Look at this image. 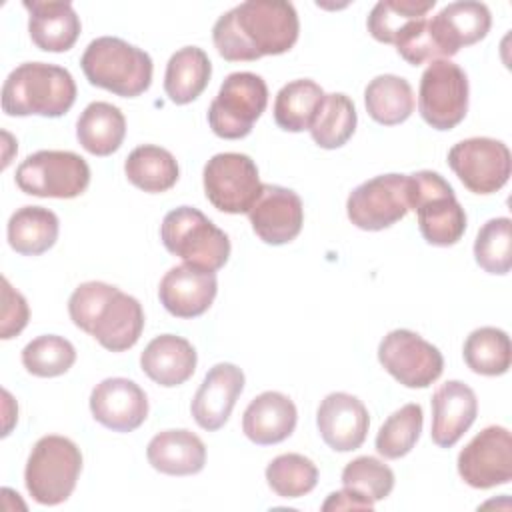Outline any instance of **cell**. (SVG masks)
I'll return each instance as SVG.
<instances>
[{
	"instance_id": "obj_4",
	"label": "cell",
	"mask_w": 512,
	"mask_h": 512,
	"mask_svg": "<svg viewBox=\"0 0 512 512\" xmlns=\"http://www.w3.org/2000/svg\"><path fill=\"white\" fill-rule=\"evenodd\" d=\"M80 66L92 86L122 98H134L146 92L154 68L148 52L116 36L94 38L86 46Z\"/></svg>"
},
{
	"instance_id": "obj_1",
	"label": "cell",
	"mask_w": 512,
	"mask_h": 512,
	"mask_svg": "<svg viewBox=\"0 0 512 512\" xmlns=\"http://www.w3.org/2000/svg\"><path fill=\"white\" fill-rule=\"evenodd\" d=\"M300 32L294 4L282 0H248L224 12L212 42L228 62H252L262 56L288 52Z\"/></svg>"
},
{
	"instance_id": "obj_28",
	"label": "cell",
	"mask_w": 512,
	"mask_h": 512,
	"mask_svg": "<svg viewBox=\"0 0 512 512\" xmlns=\"http://www.w3.org/2000/svg\"><path fill=\"white\" fill-rule=\"evenodd\" d=\"M210 74L212 64L208 54L198 46H184L166 64L164 92L174 104H188L206 90Z\"/></svg>"
},
{
	"instance_id": "obj_16",
	"label": "cell",
	"mask_w": 512,
	"mask_h": 512,
	"mask_svg": "<svg viewBox=\"0 0 512 512\" xmlns=\"http://www.w3.org/2000/svg\"><path fill=\"white\" fill-rule=\"evenodd\" d=\"M254 234L272 246L292 242L304 224V206L300 196L278 184H262V192L248 210Z\"/></svg>"
},
{
	"instance_id": "obj_10",
	"label": "cell",
	"mask_w": 512,
	"mask_h": 512,
	"mask_svg": "<svg viewBox=\"0 0 512 512\" xmlns=\"http://www.w3.org/2000/svg\"><path fill=\"white\" fill-rule=\"evenodd\" d=\"M208 202L226 214H248L262 192L258 168L248 154H214L202 172Z\"/></svg>"
},
{
	"instance_id": "obj_17",
	"label": "cell",
	"mask_w": 512,
	"mask_h": 512,
	"mask_svg": "<svg viewBox=\"0 0 512 512\" xmlns=\"http://www.w3.org/2000/svg\"><path fill=\"white\" fill-rule=\"evenodd\" d=\"M90 412L112 432H132L148 416V398L134 380L106 378L92 388Z\"/></svg>"
},
{
	"instance_id": "obj_41",
	"label": "cell",
	"mask_w": 512,
	"mask_h": 512,
	"mask_svg": "<svg viewBox=\"0 0 512 512\" xmlns=\"http://www.w3.org/2000/svg\"><path fill=\"white\" fill-rule=\"evenodd\" d=\"M30 318L28 304L24 296L10 286L6 278H2V326H0V338L10 340L16 334H20Z\"/></svg>"
},
{
	"instance_id": "obj_15",
	"label": "cell",
	"mask_w": 512,
	"mask_h": 512,
	"mask_svg": "<svg viewBox=\"0 0 512 512\" xmlns=\"http://www.w3.org/2000/svg\"><path fill=\"white\" fill-rule=\"evenodd\" d=\"M460 478L478 490L512 480V436L504 426H486L458 454Z\"/></svg>"
},
{
	"instance_id": "obj_31",
	"label": "cell",
	"mask_w": 512,
	"mask_h": 512,
	"mask_svg": "<svg viewBox=\"0 0 512 512\" xmlns=\"http://www.w3.org/2000/svg\"><path fill=\"white\" fill-rule=\"evenodd\" d=\"M364 104L372 120L384 126H394L410 118L414 110V92L406 78L380 74L368 82Z\"/></svg>"
},
{
	"instance_id": "obj_40",
	"label": "cell",
	"mask_w": 512,
	"mask_h": 512,
	"mask_svg": "<svg viewBox=\"0 0 512 512\" xmlns=\"http://www.w3.org/2000/svg\"><path fill=\"white\" fill-rule=\"evenodd\" d=\"M342 486L370 502L384 500L394 488V472L374 456H358L342 470Z\"/></svg>"
},
{
	"instance_id": "obj_21",
	"label": "cell",
	"mask_w": 512,
	"mask_h": 512,
	"mask_svg": "<svg viewBox=\"0 0 512 512\" xmlns=\"http://www.w3.org/2000/svg\"><path fill=\"white\" fill-rule=\"evenodd\" d=\"M244 390V372L230 362L214 364L196 390L190 412L196 424L208 432L220 430Z\"/></svg>"
},
{
	"instance_id": "obj_26",
	"label": "cell",
	"mask_w": 512,
	"mask_h": 512,
	"mask_svg": "<svg viewBox=\"0 0 512 512\" xmlns=\"http://www.w3.org/2000/svg\"><path fill=\"white\" fill-rule=\"evenodd\" d=\"M150 466L168 476L198 474L206 464V446L190 430L158 432L146 448Z\"/></svg>"
},
{
	"instance_id": "obj_27",
	"label": "cell",
	"mask_w": 512,
	"mask_h": 512,
	"mask_svg": "<svg viewBox=\"0 0 512 512\" xmlns=\"http://www.w3.org/2000/svg\"><path fill=\"white\" fill-rule=\"evenodd\" d=\"M126 136V118L118 106L110 102H90L76 122V138L80 146L94 156H110Z\"/></svg>"
},
{
	"instance_id": "obj_19",
	"label": "cell",
	"mask_w": 512,
	"mask_h": 512,
	"mask_svg": "<svg viewBox=\"0 0 512 512\" xmlns=\"http://www.w3.org/2000/svg\"><path fill=\"white\" fill-rule=\"evenodd\" d=\"M218 292L216 274L192 264L170 268L158 286L160 304L176 318L202 316Z\"/></svg>"
},
{
	"instance_id": "obj_25",
	"label": "cell",
	"mask_w": 512,
	"mask_h": 512,
	"mask_svg": "<svg viewBox=\"0 0 512 512\" xmlns=\"http://www.w3.org/2000/svg\"><path fill=\"white\" fill-rule=\"evenodd\" d=\"M28 10V32L32 42L44 52L70 50L82 30L80 16L70 2H24Z\"/></svg>"
},
{
	"instance_id": "obj_11",
	"label": "cell",
	"mask_w": 512,
	"mask_h": 512,
	"mask_svg": "<svg viewBox=\"0 0 512 512\" xmlns=\"http://www.w3.org/2000/svg\"><path fill=\"white\" fill-rule=\"evenodd\" d=\"M468 76L452 60H432L422 72L418 112L436 130H452L468 112Z\"/></svg>"
},
{
	"instance_id": "obj_14",
	"label": "cell",
	"mask_w": 512,
	"mask_h": 512,
	"mask_svg": "<svg viewBox=\"0 0 512 512\" xmlns=\"http://www.w3.org/2000/svg\"><path fill=\"white\" fill-rule=\"evenodd\" d=\"M410 210L408 174H380L356 186L346 200L350 222L368 232L396 224Z\"/></svg>"
},
{
	"instance_id": "obj_42",
	"label": "cell",
	"mask_w": 512,
	"mask_h": 512,
	"mask_svg": "<svg viewBox=\"0 0 512 512\" xmlns=\"http://www.w3.org/2000/svg\"><path fill=\"white\" fill-rule=\"evenodd\" d=\"M348 508H360V510H372L374 502L366 500L364 496L356 494L350 488H342L338 492H332L326 502L322 504V510H348Z\"/></svg>"
},
{
	"instance_id": "obj_20",
	"label": "cell",
	"mask_w": 512,
	"mask_h": 512,
	"mask_svg": "<svg viewBox=\"0 0 512 512\" xmlns=\"http://www.w3.org/2000/svg\"><path fill=\"white\" fill-rule=\"evenodd\" d=\"M316 426L328 448L350 452L364 444L370 418L360 398L348 392H332L318 406Z\"/></svg>"
},
{
	"instance_id": "obj_13",
	"label": "cell",
	"mask_w": 512,
	"mask_h": 512,
	"mask_svg": "<svg viewBox=\"0 0 512 512\" xmlns=\"http://www.w3.org/2000/svg\"><path fill=\"white\" fill-rule=\"evenodd\" d=\"M448 166L474 194H494L510 178L512 156L502 140L474 136L448 150Z\"/></svg>"
},
{
	"instance_id": "obj_36",
	"label": "cell",
	"mask_w": 512,
	"mask_h": 512,
	"mask_svg": "<svg viewBox=\"0 0 512 512\" xmlns=\"http://www.w3.org/2000/svg\"><path fill=\"white\" fill-rule=\"evenodd\" d=\"M424 424L422 406L416 402L404 404L392 412L376 434V452L388 460L406 456L420 438Z\"/></svg>"
},
{
	"instance_id": "obj_35",
	"label": "cell",
	"mask_w": 512,
	"mask_h": 512,
	"mask_svg": "<svg viewBox=\"0 0 512 512\" xmlns=\"http://www.w3.org/2000/svg\"><path fill=\"white\" fill-rule=\"evenodd\" d=\"M436 0H380L368 14L366 26L372 38L396 44L398 36L416 20L426 18Z\"/></svg>"
},
{
	"instance_id": "obj_3",
	"label": "cell",
	"mask_w": 512,
	"mask_h": 512,
	"mask_svg": "<svg viewBox=\"0 0 512 512\" xmlns=\"http://www.w3.org/2000/svg\"><path fill=\"white\" fill-rule=\"evenodd\" d=\"M76 100L72 74L48 62H24L16 66L2 86V110L8 116H46L66 114Z\"/></svg>"
},
{
	"instance_id": "obj_34",
	"label": "cell",
	"mask_w": 512,
	"mask_h": 512,
	"mask_svg": "<svg viewBox=\"0 0 512 512\" xmlns=\"http://www.w3.org/2000/svg\"><path fill=\"white\" fill-rule=\"evenodd\" d=\"M462 356L466 366L482 376H500L512 362L510 338L502 328L482 326L468 334Z\"/></svg>"
},
{
	"instance_id": "obj_38",
	"label": "cell",
	"mask_w": 512,
	"mask_h": 512,
	"mask_svg": "<svg viewBox=\"0 0 512 512\" xmlns=\"http://www.w3.org/2000/svg\"><path fill=\"white\" fill-rule=\"evenodd\" d=\"M476 264L488 272L504 276L512 266V220L508 216L490 218L474 240Z\"/></svg>"
},
{
	"instance_id": "obj_5",
	"label": "cell",
	"mask_w": 512,
	"mask_h": 512,
	"mask_svg": "<svg viewBox=\"0 0 512 512\" xmlns=\"http://www.w3.org/2000/svg\"><path fill=\"white\" fill-rule=\"evenodd\" d=\"M408 204L418 216V228L432 246H452L466 232V212L454 188L432 170L408 174Z\"/></svg>"
},
{
	"instance_id": "obj_39",
	"label": "cell",
	"mask_w": 512,
	"mask_h": 512,
	"mask_svg": "<svg viewBox=\"0 0 512 512\" xmlns=\"http://www.w3.org/2000/svg\"><path fill=\"white\" fill-rule=\"evenodd\" d=\"M76 362V350L70 340L58 334H44L28 342L22 350L24 368L40 378L62 376Z\"/></svg>"
},
{
	"instance_id": "obj_6",
	"label": "cell",
	"mask_w": 512,
	"mask_h": 512,
	"mask_svg": "<svg viewBox=\"0 0 512 512\" xmlns=\"http://www.w3.org/2000/svg\"><path fill=\"white\" fill-rule=\"evenodd\" d=\"M82 472V452L66 436H42L30 450L24 484L34 502L56 506L70 498Z\"/></svg>"
},
{
	"instance_id": "obj_24",
	"label": "cell",
	"mask_w": 512,
	"mask_h": 512,
	"mask_svg": "<svg viewBox=\"0 0 512 512\" xmlns=\"http://www.w3.org/2000/svg\"><path fill=\"white\" fill-rule=\"evenodd\" d=\"M196 360L194 346L176 334H160L152 338L140 354L144 374L164 388L180 386L192 378Z\"/></svg>"
},
{
	"instance_id": "obj_18",
	"label": "cell",
	"mask_w": 512,
	"mask_h": 512,
	"mask_svg": "<svg viewBox=\"0 0 512 512\" xmlns=\"http://www.w3.org/2000/svg\"><path fill=\"white\" fill-rule=\"evenodd\" d=\"M492 26V14L484 2L462 0L446 4L428 18V28L442 58L458 54L462 46L480 42Z\"/></svg>"
},
{
	"instance_id": "obj_22",
	"label": "cell",
	"mask_w": 512,
	"mask_h": 512,
	"mask_svg": "<svg viewBox=\"0 0 512 512\" xmlns=\"http://www.w3.org/2000/svg\"><path fill=\"white\" fill-rule=\"evenodd\" d=\"M432 442L440 448L454 446L474 424L478 400L474 390L460 382L448 380L432 394Z\"/></svg>"
},
{
	"instance_id": "obj_2",
	"label": "cell",
	"mask_w": 512,
	"mask_h": 512,
	"mask_svg": "<svg viewBox=\"0 0 512 512\" xmlns=\"http://www.w3.org/2000/svg\"><path fill=\"white\" fill-rule=\"evenodd\" d=\"M68 314L74 326L94 336L110 352L132 348L144 330L142 304L116 286L98 280L84 282L72 292Z\"/></svg>"
},
{
	"instance_id": "obj_12",
	"label": "cell",
	"mask_w": 512,
	"mask_h": 512,
	"mask_svg": "<svg viewBox=\"0 0 512 512\" xmlns=\"http://www.w3.org/2000/svg\"><path fill=\"white\" fill-rule=\"evenodd\" d=\"M378 362L406 388H426L444 370L442 352L420 334L396 328L378 344Z\"/></svg>"
},
{
	"instance_id": "obj_32",
	"label": "cell",
	"mask_w": 512,
	"mask_h": 512,
	"mask_svg": "<svg viewBox=\"0 0 512 512\" xmlns=\"http://www.w3.org/2000/svg\"><path fill=\"white\" fill-rule=\"evenodd\" d=\"M356 122L358 116L354 102L342 92H332L324 94L308 130L320 148L334 150L352 138Z\"/></svg>"
},
{
	"instance_id": "obj_9",
	"label": "cell",
	"mask_w": 512,
	"mask_h": 512,
	"mask_svg": "<svg viewBox=\"0 0 512 512\" xmlns=\"http://www.w3.org/2000/svg\"><path fill=\"white\" fill-rule=\"evenodd\" d=\"M16 186L38 198H76L90 184V168L70 150H38L16 168Z\"/></svg>"
},
{
	"instance_id": "obj_33",
	"label": "cell",
	"mask_w": 512,
	"mask_h": 512,
	"mask_svg": "<svg viewBox=\"0 0 512 512\" xmlns=\"http://www.w3.org/2000/svg\"><path fill=\"white\" fill-rule=\"evenodd\" d=\"M324 98V90L310 78L284 84L274 100V120L286 132L308 130Z\"/></svg>"
},
{
	"instance_id": "obj_8",
	"label": "cell",
	"mask_w": 512,
	"mask_h": 512,
	"mask_svg": "<svg viewBox=\"0 0 512 512\" xmlns=\"http://www.w3.org/2000/svg\"><path fill=\"white\" fill-rule=\"evenodd\" d=\"M268 104V86L254 72H232L220 84L208 108L212 132L226 140H238L252 132L254 122Z\"/></svg>"
},
{
	"instance_id": "obj_7",
	"label": "cell",
	"mask_w": 512,
	"mask_h": 512,
	"mask_svg": "<svg viewBox=\"0 0 512 512\" xmlns=\"http://www.w3.org/2000/svg\"><path fill=\"white\" fill-rule=\"evenodd\" d=\"M164 248L186 264L216 272L230 258V240L198 208L178 206L170 210L160 226Z\"/></svg>"
},
{
	"instance_id": "obj_23",
	"label": "cell",
	"mask_w": 512,
	"mask_h": 512,
	"mask_svg": "<svg viewBox=\"0 0 512 512\" xmlns=\"http://www.w3.org/2000/svg\"><path fill=\"white\" fill-rule=\"evenodd\" d=\"M298 412L294 402L282 392H262L244 410L242 432L258 446L286 440L296 428Z\"/></svg>"
},
{
	"instance_id": "obj_30",
	"label": "cell",
	"mask_w": 512,
	"mask_h": 512,
	"mask_svg": "<svg viewBox=\"0 0 512 512\" xmlns=\"http://www.w3.org/2000/svg\"><path fill=\"white\" fill-rule=\"evenodd\" d=\"M124 172L136 188L150 194L170 190L180 176V168L172 152L156 144L136 146L124 162Z\"/></svg>"
},
{
	"instance_id": "obj_29",
	"label": "cell",
	"mask_w": 512,
	"mask_h": 512,
	"mask_svg": "<svg viewBox=\"0 0 512 512\" xmlns=\"http://www.w3.org/2000/svg\"><path fill=\"white\" fill-rule=\"evenodd\" d=\"M58 216L42 206L18 208L6 228L8 244L22 256H38L50 250L58 240Z\"/></svg>"
},
{
	"instance_id": "obj_37",
	"label": "cell",
	"mask_w": 512,
	"mask_h": 512,
	"mask_svg": "<svg viewBox=\"0 0 512 512\" xmlns=\"http://www.w3.org/2000/svg\"><path fill=\"white\" fill-rule=\"evenodd\" d=\"M266 482L280 498H300L314 490L318 468L302 454H280L266 466Z\"/></svg>"
}]
</instances>
